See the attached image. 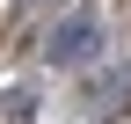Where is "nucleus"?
<instances>
[{
  "instance_id": "f257e3e1",
  "label": "nucleus",
  "mask_w": 131,
  "mask_h": 124,
  "mask_svg": "<svg viewBox=\"0 0 131 124\" xmlns=\"http://www.w3.org/2000/svg\"><path fill=\"white\" fill-rule=\"evenodd\" d=\"M95 51H102L95 15H73V22H58V29H51V66H88Z\"/></svg>"
}]
</instances>
